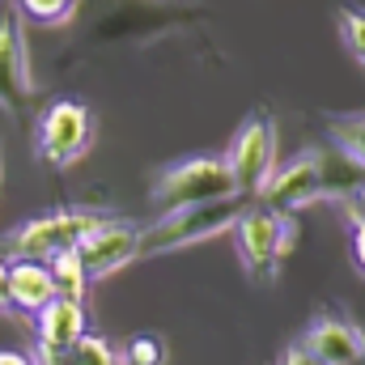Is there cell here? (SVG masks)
<instances>
[{
  "mask_svg": "<svg viewBox=\"0 0 365 365\" xmlns=\"http://www.w3.org/2000/svg\"><path fill=\"white\" fill-rule=\"evenodd\" d=\"M81 0H17V13L43 21V26H64L73 13H77Z\"/></svg>",
  "mask_w": 365,
  "mask_h": 365,
  "instance_id": "obj_17",
  "label": "cell"
},
{
  "mask_svg": "<svg viewBox=\"0 0 365 365\" xmlns=\"http://www.w3.org/2000/svg\"><path fill=\"white\" fill-rule=\"evenodd\" d=\"M0 314H13V302H9V264L0 259Z\"/></svg>",
  "mask_w": 365,
  "mask_h": 365,
  "instance_id": "obj_21",
  "label": "cell"
},
{
  "mask_svg": "<svg viewBox=\"0 0 365 365\" xmlns=\"http://www.w3.org/2000/svg\"><path fill=\"white\" fill-rule=\"evenodd\" d=\"M297 344L310 357H319L323 365H361L365 361V327L353 314H344V310H319L302 327Z\"/></svg>",
  "mask_w": 365,
  "mask_h": 365,
  "instance_id": "obj_10",
  "label": "cell"
},
{
  "mask_svg": "<svg viewBox=\"0 0 365 365\" xmlns=\"http://www.w3.org/2000/svg\"><path fill=\"white\" fill-rule=\"evenodd\" d=\"M93 145V110L77 98H56L43 115H38V132H34V149L47 166H73L90 153Z\"/></svg>",
  "mask_w": 365,
  "mask_h": 365,
  "instance_id": "obj_7",
  "label": "cell"
},
{
  "mask_svg": "<svg viewBox=\"0 0 365 365\" xmlns=\"http://www.w3.org/2000/svg\"><path fill=\"white\" fill-rule=\"evenodd\" d=\"M47 268H51V280H56V293L60 297H73V302H86V293H90V272L81 268V259H77V251H60V255H51L47 259Z\"/></svg>",
  "mask_w": 365,
  "mask_h": 365,
  "instance_id": "obj_15",
  "label": "cell"
},
{
  "mask_svg": "<svg viewBox=\"0 0 365 365\" xmlns=\"http://www.w3.org/2000/svg\"><path fill=\"white\" fill-rule=\"evenodd\" d=\"M123 365H166V344L158 336H136L123 353H119Z\"/></svg>",
  "mask_w": 365,
  "mask_h": 365,
  "instance_id": "obj_18",
  "label": "cell"
},
{
  "mask_svg": "<svg viewBox=\"0 0 365 365\" xmlns=\"http://www.w3.org/2000/svg\"><path fill=\"white\" fill-rule=\"evenodd\" d=\"M110 212H98V208H56V212H43L26 225H17L9 238H4V255L13 259H51L60 251H73L86 234H90L98 221H106Z\"/></svg>",
  "mask_w": 365,
  "mask_h": 365,
  "instance_id": "obj_5",
  "label": "cell"
},
{
  "mask_svg": "<svg viewBox=\"0 0 365 365\" xmlns=\"http://www.w3.org/2000/svg\"><path fill=\"white\" fill-rule=\"evenodd\" d=\"M276 365H323V361H319V357H310V353H306V349L293 340V344H284V349H280Z\"/></svg>",
  "mask_w": 365,
  "mask_h": 365,
  "instance_id": "obj_20",
  "label": "cell"
},
{
  "mask_svg": "<svg viewBox=\"0 0 365 365\" xmlns=\"http://www.w3.org/2000/svg\"><path fill=\"white\" fill-rule=\"evenodd\" d=\"M225 166H230L234 187L242 195L259 200V191L268 187V179L276 170V115L272 110H264V106L247 110V119L238 123V132H234V140L225 149Z\"/></svg>",
  "mask_w": 365,
  "mask_h": 365,
  "instance_id": "obj_6",
  "label": "cell"
},
{
  "mask_svg": "<svg viewBox=\"0 0 365 365\" xmlns=\"http://www.w3.org/2000/svg\"><path fill=\"white\" fill-rule=\"evenodd\" d=\"M234 234V247H238V259H242V272L251 284L268 289L280 280V268L289 259V251L297 247V217L293 212H280L272 204L255 200L238 225L230 230Z\"/></svg>",
  "mask_w": 365,
  "mask_h": 365,
  "instance_id": "obj_3",
  "label": "cell"
},
{
  "mask_svg": "<svg viewBox=\"0 0 365 365\" xmlns=\"http://www.w3.org/2000/svg\"><path fill=\"white\" fill-rule=\"evenodd\" d=\"M34 319H38V349H43V353L73 349L81 336H90L86 302H73V297H56V302H47Z\"/></svg>",
  "mask_w": 365,
  "mask_h": 365,
  "instance_id": "obj_11",
  "label": "cell"
},
{
  "mask_svg": "<svg viewBox=\"0 0 365 365\" xmlns=\"http://www.w3.org/2000/svg\"><path fill=\"white\" fill-rule=\"evenodd\" d=\"M34 365H123V361L102 336H81L73 349H60V353H43L38 349Z\"/></svg>",
  "mask_w": 365,
  "mask_h": 365,
  "instance_id": "obj_13",
  "label": "cell"
},
{
  "mask_svg": "<svg viewBox=\"0 0 365 365\" xmlns=\"http://www.w3.org/2000/svg\"><path fill=\"white\" fill-rule=\"evenodd\" d=\"M34 102V77H30V56H26V34H21V13L17 4H0V106L9 115H26Z\"/></svg>",
  "mask_w": 365,
  "mask_h": 365,
  "instance_id": "obj_8",
  "label": "cell"
},
{
  "mask_svg": "<svg viewBox=\"0 0 365 365\" xmlns=\"http://www.w3.org/2000/svg\"><path fill=\"white\" fill-rule=\"evenodd\" d=\"M0 365H34L26 353H0Z\"/></svg>",
  "mask_w": 365,
  "mask_h": 365,
  "instance_id": "obj_22",
  "label": "cell"
},
{
  "mask_svg": "<svg viewBox=\"0 0 365 365\" xmlns=\"http://www.w3.org/2000/svg\"><path fill=\"white\" fill-rule=\"evenodd\" d=\"M234 175L225 166V158H212V153H195V158H182L162 166L153 182H149V200L158 208H187V204H200V200H217V195H234Z\"/></svg>",
  "mask_w": 365,
  "mask_h": 365,
  "instance_id": "obj_4",
  "label": "cell"
},
{
  "mask_svg": "<svg viewBox=\"0 0 365 365\" xmlns=\"http://www.w3.org/2000/svg\"><path fill=\"white\" fill-rule=\"evenodd\" d=\"M340 212H344V221H349V230H353V259H357V268H361V276H365V212L357 208L353 195L340 200Z\"/></svg>",
  "mask_w": 365,
  "mask_h": 365,
  "instance_id": "obj_19",
  "label": "cell"
},
{
  "mask_svg": "<svg viewBox=\"0 0 365 365\" xmlns=\"http://www.w3.org/2000/svg\"><path fill=\"white\" fill-rule=\"evenodd\" d=\"M255 204V195H217V200H200V204H187V208H170L162 212L158 221H149L140 230V259L149 255H170V251H187L195 242H208V238H221L238 225V217Z\"/></svg>",
  "mask_w": 365,
  "mask_h": 365,
  "instance_id": "obj_2",
  "label": "cell"
},
{
  "mask_svg": "<svg viewBox=\"0 0 365 365\" xmlns=\"http://www.w3.org/2000/svg\"><path fill=\"white\" fill-rule=\"evenodd\" d=\"M0 179H4V170H0Z\"/></svg>",
  "mask_w": 365,
  "mask_h": 365,
  "instance_id": "obj_24",
  "label": "cell"
},
{
  "mask_svg": "<svg viewBox=\"0 0 365 365\" xmlns=\"http://www.w3.org/2000/svg\"><path fill=\"white\" fill-rule=\"evenodd\" d=\"M353 200H357V208H361V212H365V187H361V191H357V195H353Z\"/></svg>",
  "mask_w": 365,
  "mask_h": 365,
  "instance_id": "obj_23",
  "label": "cell"
},
{
  "mask_svg": "<svg viewBox=\"0 0 365 365\" xmlns=\"http://www.w3.org/2000/svg\"><path fill=\"white\" fill-rule=\"evenodd\" d=\"M140 230L145 225H132L123 217H106L98 221L90 234L73 247L81 268L90 272V280H106L115 276L119 268H128L132 259H140Z\"/></svg>",
  "mask_w": 365,
  "mask_h": 365,
  "instance_id": "obj_9",
  "label": "cell"
},
{
  "mask_svg": "<svg viewBox=\"0 0 365 365\" xmlns=\"http://www.w3.org/2000/svg\"><path fill=\"white\" fill-rule=\"evenodd\" d=\"M56 297H60L56 280H51V268L43 259H13L9 264V302H13V310L38 314Z\"/></svg>",
  "mask_w": 365,
  "mask_h": 365,
  "instance_id": "obj_12",
  "label": "cell"
},
{
  "mask_svg": "<svg viewBox=\"0 0 365 365\" xmlns=\"http://www.w3.org/2000/svg\"><path fill=\"white\" fill-rule=\"evenodd\" d=\"M336 30H340L344 51L353 56V64L365 73V9L361 4H344V9L336 13Z\"/></svg>",
  "mask_w": 365,
  "mask_h": 365,
  "instance_id": "obj_16",
  "label": "cell"
},
{
  "mask_svg": "<svg viewBox=\"0 0 365 365\" xmlns=\"http://www.w3.org/2000/svg\"><path fill=\"white\" fill-rule=\"evenodd\" d=\"M361 187H365V170L331 145V149H302L289 162H276L272 179L259 191V200L297 217V208H306V204L349 200Z\"/></svg>",
  "mask_w": 365,
  "mask_h": 365,
  "instance_id": "obj_1",
  "label": "cell"
},
{
  "mask_svg": "<svg viewBox=\"0 0 365 365\" xmlns=\"http://www.w3.org/2000/svg\"><path fill=\"white\" fill-rule=\"evenodd\" d=\"M327 136H331V145H336L349 162H357L365 170V110L331 115V119H327Z\"/></svg>",
  "mask_w": 365,
  "mask_h": 365,
  "instance_id": "obj_14",
  "label": "cell"
}]
</instances>
